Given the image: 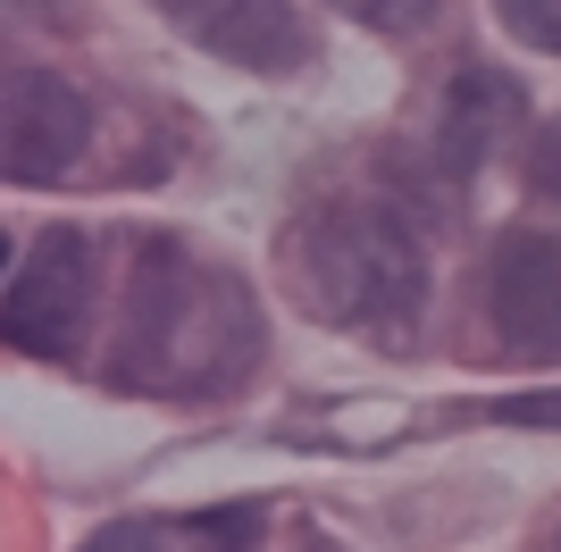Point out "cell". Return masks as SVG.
<instances>
[{"mask_svg":"<svg viewBox=\"0 0 561 552\" xmlns=\"http://www.w3.org/2000/svg\"><path fill=\"white\" fill-rule=\"evenodd\" d=\"M260 319L252 294L227 268L176 252V243H142L135 310H126V377L168 393H210L234 368H252Z\"/></svg>","mask_w":561,"mask_h":552,"instance_id":"6da1fadb","label":"cell"},{"mask_svg":"<svg viewBox=\"0 0 561 552\" xmlns=\"http://www.w3.org/2000/svg\"><path fill=\"white\" fill-rule=\"evenodd\" d=\"M294 285L319 319L369 326V335H402L427 301V260L411 243L394 209H328L319 227L294 243Z\"/></svg>","mask_w":561,"mask_h":552,"instance_id":"7a4b0ae2","label":"cell"},{"mask_svg":"<svg viewBox=\"0 0 561 552\" xmlns=\"http://www.w3.org/2000/svg\"><path fill=\"white\" fill-rule=\"evenodd\" d=\"M84 135H93V110H84V92L68 76H43V68L0 76V184L68 176Z\"/></svg>","mask_w":561,"mask_h":552,"instance_id":"3957f363","label":"cell"},{"mask_svg":"<svg viewBox=\"0 0 561 552\" xmlns=\"http://www.w3.org/2000/svg\"><path fill=\"white\" fill-rule=\"evenodd\" d=\"M84 310H93V243L76 227H50L43 243L25 252L9 301H0V344L68 352L76 335H84Z\"/></svg>","mask_w":561,"mask_h":552,"instance_id":"277c9868","label":"cell"},{"mask_svg":"<svg viewBox=\"0 0 561 552\" xmlns=\"http://www.w3.org/2000/svg\"><path fill=\"white\" fill-rule=\"evenodd\" d=\"M486 310L494 335L528 360H561V234L512 227L486 260Z\"/></svg>","mask_w":561,"mask_h":552,"instance_id":"5b68a950","label":"cell"},{"mask_svg":"<svg viewBox=\"0 0 561 552\" xmlns=\"http://www.w3.org/2000/svg\"><path fill=\"white\" fill-rule=\"evenodd\" d=\"M185 43L218 50L252 76H294L310 59V34L294 18V0H151Z\"/></svg>","mask_w":561,"mask_h":552,"instance_id":"8992f818","label":"cell"},{"mask_svg":"<svg viewBox=\"0 0 561 552\" xmlns=\"http://www.w3.org/2000/svg\"><path fill=\"white\" fill-rule=\"evenodd\" d=\"M519 117V84H503V76H486V68H469L461 84H453V160H478V151H486L494 135H503V126H512Z\"/></svg>","mask_w":561,"mask_h":552,"instance_id":"52a82bcc","label":"cell"},{"mask_svg":"<svg viewBox=\"0 0 561 552\" xmlns=\"http://www.w3.org/2000/svg\"><path fill=\"white\" fill-rule=\"evenodd\" d=\"M352 25H377V34H427L436 0H335Z\"/></svg>","mask_w":561,"mask_h":552,"instance_id":"ba28073f","label":"cell"},{"mask_svg":"<svg viewBox=\"0 0 561 552\" xmlns=\"http://www.w3.org/2000/svg\"><path fill=\"white\" fill-rule=\"evenodd\" d=\"M494 9H503V25H512L519 43L561 50V0H494Z\"/></svg>","mask_w":561,"mask_h":552,"instance_id":"9c48e42d","label":"cell"},{"mask_svg":"<svg viewBox=\"0 0 561 552\" xmlns=\"http://www.w3.org/2000/svg\"><path fill=\"white\" fill-rule=\"evenodd\" d=\"M486 418H503V427H561V393H512Z\"/></svg>","mask_w":561,"mask_h":552,"instance_id":"30bf717a","label":"cell"},{"mask_svg":"<svg viewBox=\"0 0 561 552\" xmlns=\"http://www.w3.org/2000/svg\"><path fill=\"white\" fill-rule=\"evenodd\" d=\"M528 193H537V202H561V126L528 151Z\"/></svg>","mask_w":561,"mask_h":552,"instance_id":"8fae6325","label":"cell"},{"mask_svg":"<svg viewBox=\"0 0 561 552\" xmlns=\"http://www.w3.org/2000/svg\"><path fill=\"white\" fill-rule=\"evenodd\" d=\"M84 552H168V544H160V528H101Z\"/></svg>","mask_w":561,"mask_h":552,"instance_id":"7c38bea8","label":"cell"},{"mask_svg":"<svg viewBox=\"0 0 561 552\" xmlns=\"http://www.w3.org/2000/svg\"><path fill=\"white\" fill-rule=\"evenodd\" d=\"M0 260H9V243H0Z\"/></svg>","mask_w":561,"mask_h":552,"instance_id":"4fadbf2b","label":"cell"},{"mask_svg":"<svg viewBox=\"0 0 561 552\" xmlns=\"http://www.w3.org/2000/svg\"><path fill=\"white\" fill-rule=\"evenodd\" d=\"M553 552H561V536H553Z\"/></svg>","mask_w":561,"mask_h":552,"instance_id":"5bb4252c","label":"cell"}]
</instances>
